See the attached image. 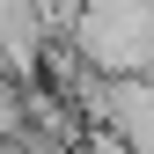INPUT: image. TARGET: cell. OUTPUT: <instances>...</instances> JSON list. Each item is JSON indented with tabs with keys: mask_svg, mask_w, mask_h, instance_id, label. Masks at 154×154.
<instances>
[{
	"mask_svg": "<svg viewBox=\"0 0 154 154\" xmlns=\"http://www.w3.org/2000/svg\"><path fill=\"white\" fill-rule=\"evenodd\" d=\"M66 37L88 73H154V0H81Z\"/></svg>",
	"mask_w": 154,
	"mask_h": 154,
	"instance_id": "obj_1",
	"label": "cell"
},
{
	"mask_svg": "<svg viewBox=\"0 0 154 154\" xmlns=\"http://www.w3.org/2000/svg\"><path fill=\"white\" fill-rule=\"evenodd\" d=\"M73 103L125 154H154V73H81Z\"/></svg>",
	"mask_w": 154,
	"mask_h": 154,
	"instance_id": "obj_2",
	"label": "cell"
},
{
	"mask_svg": "<svg viewBox=\"0 0 154 154\" xmlns=\"http://www.w3.org/2000/svg\"><path fill=\"white\" fill-rule=\"evenodd\" d=\"M44 8H51V15H59V22H66V15H73V8H81V0H44Z\"/></svg>",
	"mask_w": 154,
	"mask_h": 154,
	"instance_id": "obj_3",
	"label": "cell"
}]
</instances>
